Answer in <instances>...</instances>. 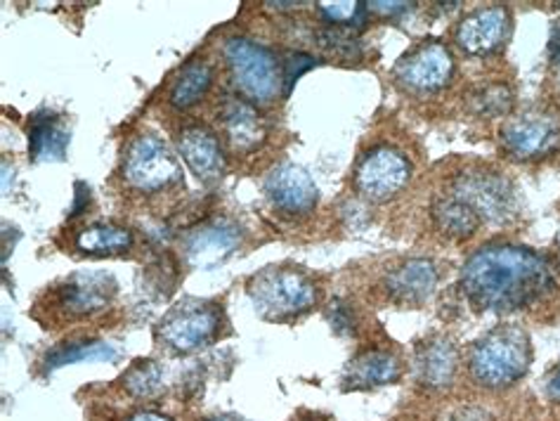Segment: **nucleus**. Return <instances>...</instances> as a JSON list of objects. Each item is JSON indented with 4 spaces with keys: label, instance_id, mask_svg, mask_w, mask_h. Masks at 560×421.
<instances>
[{
    "label": "nucleus",
    "instance_id": "obj_32",
    "mask_svg": "<svg viewBox=\"0 0 560 421\" xmlns=\"http://www.w3.org/2000/svg\"><path fill=\"white\" fill-rule=\"evenodd\" d=\"M128 421H171V419L164 417V414H159V412H140L136 417H130Z\"/></svg>",
    "mask_w": 560,
    "mask_h": 421
},
{
    "label": "nucleus",
    "instance_id": "obj_4",
    "mask_svg": "<svg viewBox=\"0 0 560 421\" xmlns=\"http://www.w3.org/2000/svg\"><path fill=\"white\" fill-rule=\"evenodd\" d=\"M225 62L230 79L244 97L256 103H272L284 85V67L275 52L248 38H230L225 43Z\"/></svg>",
    "mask_w": 560,
    "mask_h": 421
},
{
    "label": "nucleus",
    "instance_id": "obj_35",
    "mask_svg": "<svg viewBox=\"0 0 560 421\" xmlns=\"http://www.w3.org/2000/svg\"><path fill=\"white\" fill-rule=\"evenodd\" d=\"M558 266H560V239H558Z\"/></svg>",
    "mask_w": 560,
    "mask_h": 421
},
{
    "label": "nucleus",
    "instance_id": "obj_22",
    "mask_svg": "<svg viewBox=\"0 0 560 421\" xmlns=\"http://www.w3.org/2000/svg\"><path fill=\"white\" fill-rule=\"evenodd\" d=\"M213 83V69L201 60L189 62L180 69V74L175 77L171 91H168V103L175 109H189L206 97L211 91Z\"/></svg>",
    "mask_w": 560,
    "mask_h": 421
},
{
    "label": "nucleus",
    "instance_id": "obj_7",
    "mask_svg": "<svg viewBox=\"0 0 560 421\" xmlns=\"http://www.w3.org/2000/svg\"><path fill=\"white\" fill-rule=\"evenodd\" d=\"M501 144L521 162L551 156L560 150V116L553 112H525L501 128Z\"/></svg>",
    "mask_w": 560,
    "mask_h": 421
},
{
    "label": "nucleus",
    "instance_id": "obj_21",
    "mask_svg": "<svg viewBox=\"0 0 560 421\" xmlns=\"http://www.w3.org/2000/svg\"><path fill=\"white\" fill-rule=\"evenodd\" d=\"M433 223L440 232H445L447 237L464 239L470 237L480 227L482 218L480 213L464 201L462 197H440L433 201Z\"/></svg>",
    "mask_w": 560,
    "mask_h": 421
},
{
    "label": "nucleus",
    "instance_id": "obj_34",
    "mask_svg": "<svg viewBox=\"0 0 560 421\" xmlns=\"http://www.w3.org/2000/svg\"><path fill=\"white\" fill-rule=\"evenodd\" d=\"M206 421H234V419H228V417H213V419H206Z\"/></svg>",
    "mask_w": 560,
    "mask_h": 421
},
{
    "label": "nucleus",
    "instance_id": "obj_17",
    "mask_svg": "<svg viewBox=\"0 0 560 421\" xmlns=\"http://www.w3.org/2000/svg\"><path fill=\"white\" fill-rule=\"evenodd\" d=\"M220 126H223L230 148L240 154L258 150L262 140L268 138V128H265L262 116L256 112L254 105H248L246 100L240 97H230L223 109H220Z\"/></svg>",
    "mask_w": 560,
    "mask_h": 421
},
{
    "label": "nucleus",
    "instance_id": "obj_10",
    "mask_svg": "<svg viewBox=\"0 0 560 421\" xmlns=\"http://www.w3.org/2000/svg\"><path fill=\"white\" fill-rule=\"evenodd\" d=\"M454 74V57L442 43H423L397 65L395 79L411 93H435Z\"/></svg>",
    "mask_w": 560,
    "mask_h": 421
},
{
    "label": "nucleus",
    "instance_id": "obj_8",
    "mask_svg": "<svg viewBox=\"0 0 560 421\" xmlns=\"http://www.w3.org/2000/svg\"><path fill=\"white\" fill-rule=\"evenodd\" d=\"M411 178V164L393 148H374L355 168V190L370 201H388Z\"/></svg>",
    "mask_w": 560,
    "mask_h": 421
},
{
    "label": "nucleus",
    "instance_id": "obj_24",
    "mask_svg": "<svg viewBox=\"0 0 560 421\" xmlns=\"http://www.w3.org/2000/svg\"><path fill=\"white\" fill-rule=\"evenodd\" d=\"M116 353L107 343L102 341H83V343H67L57 351L48 353L46 358V367L48 370H57L65 365H77V362H85V360H114Z\"/></svg>",
    "mask_w": 560,
    "mask_h": 421
},
{
    "label": "nucleus",
    "instance_id": "obj_16",
    "mask_svg": "<svg viewBox=\"0 0 560 421\" xmlns=\"http://www.w3.org/2000/svg\"><path fill=\"white\" fill-rule=\"evenodd\" d=\"M178 150L187 168L203 183H213L225 176V154L218 138L203 126H189L178 138Z\"/></svg>",
    "mask_w": 560,
    "mask_h": 421
},
{
    "label": "nucleus",
    "instance_id": "obj_31",
    "mask_svg": "<svg viewBox=\"0 0 560 421\" xmlns=\"http://www.w3.org/2000/svg\"><path fill=\"white\" fill-rule=\"evenodd\" d=\"M547 396L556 402H560V367L551 372V376L547 379Z\"/></svg>",
    "mask_w": 560,
    "mask_h": 421
},
{
    "label": "nucleus",
    "instance_id": "obj_29",
    "mask_svg": "<svg viewBox=\"0 0 560 421\" xmlns=\"http://www.w3.org/2000/svg\"><path fill=\"white\" fill-rule=\"evenodd\" d=\"M415 3H407V0H395V3H381V0H374V3H366V10H372L381 17H395V14H402L411 10Z\"/></svg>",
    "mask_w": 560,
    "mask_h": 421
},
{
    "label": "nucleus",
    "instance_id": "obj_5",
    "mask_svg": "<svg viewBox=\"0 0 560 421\" xmlns=\"http://www.w3.org/2000/svg\"><path fill=\"white\" fill-rule=\"evenodd\" d=\"M124 180L132 190L154 195L178 185L183 180V171L164 140L140 136L126 152Z\"/></svg>",
    "mask_w": 560,
    "mask_h": 421
},
{
    "label": "nucleus",
    "instance_id": "obj_30",
    "mask_svg": "<svg viewBox=\"0 0 560 421\" xmlns=\"http://www.w3.org/2000/svg\"><path fill=\"white\" fill-rule=\"evenodd\" d=\"M549 57H551V65L556 67V71L560 74V22L553 24L551 40H549Z\"/></svg>",
    "mask_w": 560,
    "mask_h": 421
},
{
    "label": "nucleus",
    "instance_id": "obj_14",
    "mask_svg": "<svg viewBox=\"0 0 560 421\" xmlns=\"http://www.w3.org/2000/svg\"><path fill=\"white\" fill-rule=\"evenodd\" d=\"M438 268L429 258H411L390 270L383 280V289L397 306H421L438 289Z\"/></svg>",
    "mask_w": 560,
    "mask_h": 421
},
{
    "label": "nucleus",
    "instance_id": "obj_27",
    "mask_svg": "<svg viewBox=\"0 0 560 421\" xmlns=\"http://www.w3.org/2000/svg\"><path fill=\"white\" fill-rule=\"evenodd\" d=\"M319 14L336 26H360L366 14V3H319Z\"/></svg>",
    "mask_w": 560,
    "mask_h": 421
},
{
    "label": "nucleus",
    "instance_id": "obj_9",
    "mask_svg": "<svg viewBox=\"0 0 560 421\" xmlns=\"http://www.w3.org/2000/svg\"><path fill=\"white\" fill-rule=\"evenodd\" d=\"M454 195L468 201L480 213V218H488V221L504 223L515 218V211H518L513 185L492 171L464 173L454 183Z\"/></svg>",
    "mask_w": 560,
    "mask_h": 421
},
{
    "label": "nucleus",
    "instance_id": "obj_25",
    "mask_svg": "<svg viewBox=\"0 0 560 421\" xmlns=\"http://www.w3.org/2000/svg\"><path fill=\"white\" fill-rule=\"evenodd\" d=\"M164 376L154 360H140L124 374V388L136 398H152L161 390Z\"/></svg>",
    "mask_w": 560,
    "mask_h": 421
},
{
    "label": "nucleus",
    "instance_id": "obj_19",
    "mask_svg": "<svg viewBox=\"0 0 560 421\" xmlns=\"http://www.w3.org/2000/svg\"><path fill=\"white\" fill-rule=\"evenodd\" d=\"M402 365L388 351H366L348 362L343 384L346 388H374L395 384L400 379Z\"/></svg>",
    "mask_w": 560,
    "mask_h": 421
},
{
    "label": "nucleus",
    "instance_id": "obj_23",
    "mask_svg": "<svg viewBox=\"0 0 560 421\" xmlns=\"http://www.w3.org/2000/svg\"><path fill=\"white\" fill-rule=\"evenodd\" d=\"M79 252L93 254V256H112V254H124L132 246V232L119 225H107L97 223L79 232L77 237Z\"/></svg>",
    "mask_w": 560,
    "mask_h": 421
},
{
    "label": "nucleus",
    "instance_id": "obj_2",
    "mask_svg": "<svg viewBox=\"0 0 560 421\" xmlns=\"http://www.w3.org/2000/svg\"><path fill=\"white\" fill-rule=\"evenodd\" d=\"M529 339L518 327H497L470 351V374L485 388H509L527 374Z\"/></svg>",
    "mask_w": 560,
    "mask_h": 421
},
{
    "label": "nucleus",
    "instance_id": "obj_13",
    "mask_svg": "<svg viewBox=\"0 0 560 421\" xmlns=\"http://www.w3.org/2000/svg\"><path fill=\"white\" fill-rule=\"evenodd\" d=\"M242 232L230 221H213L197 230H191L183 242V252L187 266L197 270H209L223 264L228 256L240 246Z\"/></svg>",
    "mask_w": 560,
    "mask_h": 421
},
{
    "label": "nucleus",
    "instance_id": "obj_12",
    "mask_svg": "<svg viewBox=\"0 0 560 421\" xmlns=\"http://www.w3.org/2000/svg\"><path fill=\"white\" fill-rule=\"evenodd\" d=\"M511 36V14L506 8H480L466 14L456 28V46L468 55H492L504 48Z\"/></svg>",
    "mask_w": 560,
    "mask_h": 421
},
{
    "label": "nucleus",
    "instance_id": "obj_18",
    "mask_svg": "<svg viewBox=\"0 0 560 421\" xmlns=\"http://www.w3.org/2000/svg\"><path fill=\"white\" fill-rule=\"evenodd\" d=\"M459 367V353L450 339H431L417 351V379L425 388H450Z\"/></svg>",
    "mask_w": 560,
    "mask_h": 421
},
{
    "label": "nucleus",
    "instance_id": "obj_20",
    "mask_svg": "<svg viewBox=\"0 0 560 421\" xmlns=\"http://www.w3.org/2000/svg\"><path fill=\"white\" fill-rule=\"evenodd\" d=\"M69 133L60 119L50 114L34 116L28 126V152L36 162H60L67 154Z\"/></svg>",
    "mask_w": 560,
    "mask_h": 421
},
{
    "label": "nucleus",
    "instance_id": "obj_1",
    "mask_svg": "<svg viewBox=\"0 0 560 421\" xmlns=\"http://www.w3.org/2000/svg\"><path fill=\"white\" fill-rule=\"evenodd\" d=\"M553 274L539 254L513 244H490L470 256L459 286L480 311L513 313L533 306L553 289Z\"/></svg>",
    "mask_w": 560,
    "mask_h": 421
},
{
    "label": "nucleus",
    "instance_id": "obj_28",
    "mask_svg": "<svg viewBox=\"0 0 560 421\" xmlns=\"http://www.w3.org/2000/svg\"><path fill=\"white\" fill-rule=\"evenodd\" d=\"M315 65V60L311 55H293L291 57V62H287L284 65V83H287V93H289V89L293 85V81H296L303 71H307Z\"/></svg>",
    "mask_w": 560,
    "mask_h": 421
},
{
    "label": "nucleus",
    "instance_id": "obj_6",
    "mask_svg": "<svg viewBox=\"0 0 560 421\" xmlns=\"http://www.w3.org/2000/svg\"><path fill=\"white\" fill-rule=\"evenodd\" d=\"M220 331V311L211 303L185 301L175 306L159 327V339L175 353H191L209 346Z\"/></svg>",
    "mask_w": 560,
    "mask_h": 421
},
{
    "label": "nucleus",
    "instance_id": "obj_11",
    "mask_svg": "<svg viewBox=\"0 0 560 421\" xmlns=\"http://www.w3.org/2000/svg\"><path fill=\"white\" fill-rule=\"evenodd\" d=\"M265 195L275 209L287 215H307L317 207L319 199L315 180L296 164L275 166L265 178Z\"/></svg>",
    "mask_w": 560,
    "mask_h": 421
},
{
    "label": "nucleus",
    "instance_id": "obj_26",
    "mask_svg": "<svg viewBox=\"0 0 560 421\" xmlns=\"http://www.w3.org/2000/svg\"><path fill=\"white\" fill-rule=\"evenodd\" d=\"M470 109L478 116H506L513 109V93L509 85L494 83V85H482L474 95H470Z\"/></svg>",
    "mask_w": 560,
    "mask_h": 421
},
{
    "label": "nucleus",
    "instance_id": "obj_15",
    "mask_svg": "<svg viewBox=\"0 0 560 421\" xmlns=\"http://www.w3.org/2000/svg\"><path fill=\"white\" fill-rule=\"evenodd\" d=\"M116 294V282L105 272L71 274L60 289V308L71 317H88L109 306Z\"/></svg>",
    "mask_w": 560,
    "mask_h": 421
},
{
    "label": "nucleus",
    "instance_id": "obj_3",
    "mask_svg": "<svg viewBox=\"0 0 560 421\" xmlns=\"http://www.w3.org/2000/svg\"><path fill=\"white\" fill-rule=\"evenodd\" d=\"M248 296L258 315L287 323L305 315L317 303V284L293 268H268L248 282Z\"/></svg>",
    "mask_w": 560,
    "mask_h": 421
},
{
    "label": "nucleus",
    "instance_id": "obj_33",
    "mask_svg": "<svg viewBox=\"0 0 560 421\" xmlns=\"http://www.w3.org/2000/svg\"><path fill=\"white\" fill-rule=\"evenodd\" d=\"M270 10H296L301 8L303 3H293V0H289V3H265Z\"/></svg>",
    "mask_w": 560,
    "mask_h": 421
}]
</instances>
